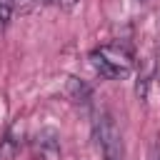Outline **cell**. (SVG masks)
Here are the masks:
<instances>
[{
  "mask_svg": "<svg viewBox=\"0 0 160 160\" xmlns=\"http://www.w3.org/2000/svg\"><path fill=\"white\" fill-rule=\"evenodd\" d=\"M90 62L102 78L110 80H122L132 72V55L120 45H100L90 52Z\"/></svg>",
  "mask_w": 160,
  "mask_h": 160,
  "instance_id": "6da1fadb",
  "label": "cell"
},
{
  "mask_svg": "<svg viewBox=\"0 0 160 160\" xmlns=\"http://www.w3.org/2000/svg\"><path fill=\"white\" fill-rule=\"evenodd\" d=\"M95 138L98 145L102 150V160H125V145H122V135L115 125V120L102 112L95 122Z\"/></svg>",
  "mask_w": 160,
  "mask_h": 160,
  "instance_id": "7a4b0ae2",
  "label": "cell"
},
{
  "mask_svg": "<svg viewBox=\"0 0 160 160\" xmlns=\"http://www.w3.org/2000/svg\"><path fill=\"white\" fill-rule=\"evenodd\" d=\"M30 152H32V160H60V138L55 130L45 128L40 130L32 142H30Z\"/></svg>",
  "mask_w": 160,
  "mask_h": 160,
  "instance_id": "3957f363",
  "label": "cell"
},
{
  "mask_svg": "<svg viewBox=\"0 0 160 160\" xmlns=\"http://www.w3.org/2000/svg\"><path fill=\"white\" fill-rule=\"evenodd\" d=\"M65 90H68L70 100H72V102H80V105H88V102H90V98H92L90 85H88V82H82L80 78H68Z\"/></svg>",
  "mask_w": 160,
  "mask_h": 160,
  "instance_id": "277c9868",
  "label": "cell"
},
{
  "mask_svg": "<svg viewBox=\"0 0 160 160\" xmlns=\"http://www.w3.org/2000/svg\"><path fill=\"white\" fill-rule=\"evenodd\" d=\"M18 148H20V140L15 138V130H10L0 142V160H12L18 155Z\"/></svg>",
  "mask_w": 160,
  "mask_h": 160,
  "instance_id": "5b68a950",
  "label": "cell"
},
{
  "mask_svg": "<svg viewBox=\"0 0 160 160\" xmlns=\"http://www.w3.org/2000/svg\"><path fill=\"white\" fill-rule=\"evenodd\" d=\"M40 2H42V0H12V8H15V12L28 15V12L38 10V8H40Z\"/></svg>",
  "mask_w": 160,
  "mask_h": 160,
  "instance_id": "8992f818",
  "label": "cell"
},
{
  "mask_svg": "<svg viewBox=\"0 0 160 160\" xmlns=\"http://www.w3.org/2000/svg\"><path fill=\"white\" fill-rule=\"evenodd\" d=\"M52 2H55L58 8H62V10H68V12H70V10H75V8L80 5V0H52Z\"/></svg>",
  "mask_w": 160,
  "mask_h": 160,
  "instance_id": "52a82bcc",
  "label": "cell"
},
{
  "mask_svg": "<svg viewBox=\"0 0 160 160\" xmlns=\"http://www.w3.org/2000/svg\"><path fill=\"white\" fill-rule=\"evenodd\" d=\"M150 160H160V140L152 142V150H150Z\"/></svg>",
  "mask_w": 160,
  "mask_h": 160,
  "instance_id": "ba28073f",
  "label": "cell"
},
{
  "mask_svg": "<svg viewBox=\"0 0 160 160\" xmlns=\"http://www.w3.org/2000/svg\"><path fill=\"white\" fill-rule=\"evenodd\" d=\"M142 2H148V0H142Z\"/></svg>",
  "mask_w": 160,
  "mask_h": 160,
  "instance_id": "9c48e42d",
  "label": "cell"
}]
</instances>
